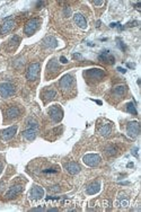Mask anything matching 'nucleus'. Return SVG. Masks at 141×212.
<instances>
[{
  "label": "nucleus",
  "mask_w": 141,
  "mask_h": 212,
  "mask_svg": "<svg viewBox=\"0 0 141 212\" xmlns=\"http://www.w3.org/2000/svg\"><path fill=\"white\" fill-rule=\"evenodd\" d=\"M47 70H51V71L59 70V65H58V62H56V60H52V61L47 65Z\"/></svg>",
  "instance_id": "obj_26"
},
{
  "label": "nucleus",
  "mask_w": 141,
  "mask_h": 212,
  "mask_svg": "<svg viewBox=\"0 0 141 212\" xmlns=\"http://www.w3.org/2000/svg\"><path fill=\"white\" fill-rule=\"evenodd\" d=\"M47 211H50V212H56V211H58V209H56V208H52V209H49Z\"/></svg>",
  "instance_id": "obj_41"
},
{
  "label": "nucleus",
  "mask_w": 141,
  "mask_h": 212,
  "mask_svg": "<svg viewBox=\"0 0 141 212\" xmlns=\"http://www.w3.org/2000/svg\"><path fill=\"white\" fill-rule=\"evenodd\" d=\"M98 60L103 62H107V63H112V65L115 62V58L109 53V50H104L103 52H102V54L98 56Z\"/></svg>",
  "instance_id": "obj_14"
},
{
  "label": "nucleus",
  "mask_w": 141,
  "mask_h": 212,
  "mask_svg": "<svg viewBox=\"0 0 141 212\" xmlns=\"http://www.w3.org/2000/svg\"><path fill=\"white\" fill-rule=\"evenodd\" d=\"M100 191V184L98 182H95V183H91L87 186V189H86V193L89 195H94L96 193Z\"/></svg>",
  "instance_id": "obj_16"
},
{
  "label": "nucleus",
  "mask_w": 141,
  "mask_h": 212,
  "mask_svg": "<svg viewBox=\"0 0 141 212\" xmlns=\"http://www.w3.org/2000/svg\"><path fill=\"white\" fill-rule=\"evenodd\" d=\"M139 25V22L134 21V22H131V23H128V27H132V26H137Z\"/></svg>",
  "instance_id": "obj_31"
},
{
  "label": "nucleus",
  "mask_w": 141,
  "mask_h": 212,
  "mask_svg": "<svg viewBox=\"0 0 141 212\" xmlns=\"http://www.w3.org/2000/svg\"><path fill=\"white\" fill-rule=\"evenodd\" d=\"M105 153L107 156H114V155L118 153V149L114 146H109V147L105 148Z\"/></svg>",
  "instance_id": "obj_24"
},
{
  "label": "nucleus",
  "mask_w": 141,
  "mask_h": 212,
  "mask_svg": "<svg viewBox=\"0 0 141 212\" xmlns=\"http://www.w3.org/2000/svg\"><path fill=\"white\" fill-rule=\"evenodd\" d=\"M40 23H41V22H40V19H37V18H33V19L28 21L26 23V25H25V27H24V33H25L27 36L32 35L33 33H35L38 27H40Z\"/></svg>",
  "instance_id": "obj_3"
},
{
  "label": "nucleus",
  "mask_w": 141,
  "mask_h": 212,
  "mask_svg": "<svg viewBox=\"0 0 141 212\" xmlns=\"http://www.w3.org/2000/svg\"><path fill=\"white\" fill-rule=\"evenodd\" d=\"M128 67H129V68H134V65H131V63H128Z\"/></svg>",
  "instance_id": "obj_43"
},
{
  "label": "nucleus",
  "mask_w": 141,
  "mask_h": 212,
  "mask_svg": "<svg viewBox=\"0 0 141 212\" xmlns=\"http://www.w3.org/2000/svg\"><path fill=\"white\" fill-rule=\"evenodd\" d=\"M116 42H118V45H119V47L121 49V51L125 52V51H126V46H125V44H124L123 42H122V40L118 37V38H116Z\"/></svg>",
  "instance_id": "obj_27"
},
{
  "label": "nucleus",
  "mask_w": 141,
  "mask_h": 212,
  "mask_svg": "<svg viewBox=\"0 0 141 212\" xmlns=\"http://www.w3.org/2000/svg\"><path fill=\"white\" fill-rule=\"evenodd\" d=\"M43 5H44V2H43V1H38V2L36 3V6H37L38 8H40L41 6H43Z\"/></svg>",
  "instance_id": "obj_39"
},
{
  "label": "nucleus",
  "mask_w": 141,
  "mask_h": 212,
  "mask_svg": "<svg viewBox=\"0 0 141 212\" xmlns=\"http://www.w3.org/2000/svg\"><path fill=\"white\" fill-rule=\"evenodd\" d=\"M40 70H41V65H40L38 62L31 63L30 67H28L26 70V79L30 80V81H33V80L37 79Z\"/></svg>",
  "instance_id": "obj_1"
},
{
  "label": "nucleus",
  "mask_w": 141,
  "mask_h": 212,
  "mask_svg": "<svg viewBox=\"0 0 141 212\" xmlns=\"http://www.w3.org/2000/svg\"><path fill=\"white\" fill-rule=\"evenodd\" d=\"M74 59H81V55L78 54V53H76V54H74Z\"/></svg>",
  "instance_id": "obj_38"
},
{
  "label": "nucleus",
  "mask_w": 141,
  "mask_h": 212,
  "mask_svg": "<svg viewBox=\"0 0 141 212\" xmlns=\"http://www.w3.org/2000/svg\"><path fill=\"white\" fill-rule=\"evenodd\" d=\"M72 84H74V77L71 76V75H65L59 81V86L62 91L69 90L71 88Z\"/></svg>",
  "instance_id": "obj_7"
},
{
  "label": "nucleus",
  "mask_w": 141,
  "mask_h": 212,
  "mask_svg": "<svg viewBox=\"0 0 141 212\" xmlns=\"http://www.w3.org/2000/svg\"><path fill=\"white\" fill-rule=\"evenodd\" d=\"M49 115L54 122H60L63 118V111L58 105H53L49 108Z\"/></svg>",
  "instance_id": "obj_4"
},
{
  "label": "nucleus",
  "mask_w": 141,
  "mask_h": 212,
  "mask_svg": "<svg viewBox=\"0 0 141 212\" xmlns=\"http://www.w3.org/2000/svg\"><path fill=\"white\" fill-rule=\"evenodd\" d=\"M86 76L88 77L89 79L100 80L105 76V72L102 69H89L86 71Z\"/></svg>",
  "instance_id": "obj_10"
},
{
  "label": "nucleus",
  "mask_w": 141,
  "mask_h": 212,
  "mask_svg": "<svg viewBox=\"0 0 141 212\" xmlns=\"http://www.w3.org/2000/svg\"><path fill=\"white\" fill-rule=\"evenodd\" d=\"M43 173H58V169H44Z\"/></svg>",
  "instance_id": "obj_33"
},
{
  "label": "nucleus",
  "mask_w": 141,
  "mask_h": 212,
  "mask_svg": "<svg viewBox=\"0 0 141 212\" xmlns=\"http://www.w3.org/2000/svg\"><path fill=\"white\" fill-rule=\"evenodd\" d=\"M132 155L138 158V157H139V155H138V148H134V149H133V150H132Z\"/></svg>",
  "instance_id": "obj_34"
},
{
  "label": "nucleus",
  "mask_w": 141,
  "mask_h": 212,
  "mask_svg": "<svg viewBox=\"0 0 141 212\" xmlns=\"http://www.w3.org/2000/svg\"><path fill=\"white\" fill-rule=\"evenodd\" d=\"M74 19H75V23L80 27V28H86L87 27V22H86L85 17L81 15V14H75L74 15Z\"/></svg>",
  "instance_id": "obj_17"
},
{
  "label": "nucleus",
  "mask_w": 141,
  "mask_h": 212,
  "mask_svg": "<svg viewBox=\"0 0 141 212\" xmlns=\"http://www.w3.org/2000/svg\"><path fill=\"white\" fill-rule=\"evenodd\" d=\"M23 137L26 139L27 141H33V140L36 138V130L32 129V128H28L27 130L23 131Z\"/></svg>",
  "instance_id": "obj_18"
},
{
  "label": "nucleus",
  "mask_w": 141,
  "mask_h": 212,
  "mask_svg": "<svg viewBox=\"0 0 141 212\" xmlns=\"http://www.w3.org/2000/svg\"><path fill=\"white\" fill-rule=\"evenodd\" d=\"M44 208L41 206V208H34V209H31V211H44Z\"/></svg>",
  "instance_id": "obj_35"
},
{
  "label": "nucleus",
  "mask_w": 141,
  "mask_h": 212,
  "mask_svg": "<svg viewBox=\"0 0 141 212\" xmlns=\"http://www.w3.org/2000/svg\"><path fill=\"white\" fill-rule=\"evenodd\" d=\"M50 191H52V192H59L60 191V187H59V186H52V187H50Z\"/></svg>",
  "instance_id": "obj_32"
},
{
  "label": "nucleus",
  "mask_w": 141,
  "mask_h": 212,
  "mask_svg": "<svg viewBox=\"0 0 141 212\" xmlns=\"http://www.w3.org/2000/svg\"><path fill=\"white\" fill-rule=\"evenodd\" d=\"M27 125H30V128H32V129H36L37 128V122L35 120H33V118H30L27 121Z\"/></svg>",
  "instance_id": "obj_28"
},
{
  "label": "nucleus",
  "mask_w": 141,
  "mask_h": 212,
  "mask_svg": "<svg viewBox=\"0 0 141 212\" xmlns=\"http://www.w3.org/2000/svg\"><path fill=\"white\" fill-rule=\"evenodd\" d=\"M19 43H21V37L17 35L12 36V37L10 38V41H9V49H10V50H15Z\"/></svg>",
  "instance_id": "obj_23"
},
{
  "label": "nucleus",
  "mask_w": 141,
  "mask_h": 212,
  "mask_svg": "<svg viewBox=\"0 0 141 212\" xmlns=\"http://www.w3.org/2000/svg\"><path fill=\"white\" fill-rule=\"evenodd\" d=\"M23 191V186L22 185H15V186H12L9 191L6 193V199H12V197H15L16 195H18L21 192Z\"/></svg>",
  "instance_id": "obj_15"
},
{
  "label": "nucleus",
  "mask_w": 141,
  "mask_h": 212,
  "mask_svg": "<svg viewBox=\"0 0 141 212\" xmlns=\"http://www.w3.org/2000/svg\"><path fill=\"white\" fill-rule=\"evenodd\" d=\"M134 7H135V8H137V9H139V8H140V2H137V3H135V5H134Z\"/></svg>",
  "instance_id": "obj_42"
},
{
  "label": "nucleus",
  "mask_w": 141,
  "mask_h": 212,
  "mask_svg": "<svg viewBox=\"0 0 141 212\" xmlns=\"http://www.w3.org/2000/svg\"><path fill=\"white\" fill-rule=\"evenodd\" d=\"M56 96V91L53 90V89H47V90H45L44 93L42 94V97H43V99H44L45 102L53 99Z\"/></svg>",
  "instance_id": "obj_21"
},
{
  "label": "nucleus",
  "mask_w": 141,
  "mask_h": 212,
  "mask_svg": "<svg viewBox=\"0 0 141 212\" xmlns=\"http://www.w3.org/2000/svg\"><path fill=\"white\" fill-rule=\"evenodd\" d=\"M19 114H21V111H19V108H18L17 106H10L6 111V118H8V120L16 118L17 116H19Z\"/></svg>",
  "instance_id": "obj_13"
},
{
  "label": "nucleus",
  "mask_w": 141,
  "mask_h": 212,
  "mask_svg": "<svg viewBox=\"0 0 141 212\" xmlns=\"http://www.w3.org/2000/svg\"><path fill=\"white\" fill-rule=\"evenodd\" d=\"M118 70L119 71H120V72H123V74H125V69H123V68H121V67H119V68H118Z\"/></svg>",
  "instance_id": "obj_40"
},
{
  "label": "nucleus",
  "mask_w": 141,
  "mask_h": 212,
  "mask_svg": "<svg viewBox=\"0 0 141 212\" xmlns=\"http://www.w3.org/2000/svg\"><path fill=\"white\" fill-rule=\"evenodd\" d=\"M120 23H111V25H109V26L112 27V28H114V27H118V25Z\"/></svg>",
  "instance_id": "obj_37"
},
{
  "label": "nucleus",
  "mask_w": 141,
  "mask_h": 212,
  "mask_svg": "<svg viewBox=\"0 0 141 212\" xmlns=\"http://www.w3.org/2000/svg\"><path fill=\"white\" fill-rule=\"evenodd\" d=\"M82 161L84 164L87 166H90V167H95L100 162V157L96 153H88V155H85L84 158H82Z\"/></svg>",
  "instance_id": "obj_5"
},
{
  "label": "nucleus",
  "mask_w": 141,
  "mask_h": 212,
  "mask_svg": "<svg viewBox=\"0 0 141 212\" xmlns=\"http://www.w3.org/2000/svg\"><path fill=\"white\" fill-rule=\"evenodd\" d=\"M126 111L132 115H138V112H137V108H135V105L133 103H129L126 104Z\"/></svg>",
  "instance_id": "obj_25"
},
{
  "label": "nucleus",
  "mask_w": 141,
  "mask_h": 212,
  "mask_svg": "<svg viewBox=\"0 0 141 212\" xmlns=\"http://www.w3.org/2000/svg\"><path fill=\"white\" fill-rule=\"evenodd\" d=\"M100 134L103 137H109V134H111L112 132V127L109 125V124H104L103 127L100 128Z\"/></svg>",
  "instance_id": "obj_22"
},
{
  "label": "nucleus",
  "mask_w": 141,
  "mask_h": 212,
  "mask_svg": "<svg viewBox=\"0 0 141 212\" xmlns=\"http://www.w3.org/2000/svg\"><path fill=\"white\" fill-rule=\"evenodd\" d=\"M91 2L94 3L95 6H102L104 3V1H100V0H94V1H91Z\"/></svg>",
  "instance_id": "obj_30"
},
{
  "label": "nucleus",
  "mask_w": 141,
  "mask_h": 212,
  "mask_svg": "<svg viewBox=\"0 0 141 212\" xmlns=\"http://www.w3.org/2000/svg\"><path fill=\"white\" fill-rule=\"evenodd\" d=\"M128 167H133V164H132V162H130V164H128Z\"/></svg>",
  "instance_id": "obj_46"
},
{
  "label": "nucleus",
  "mask_w": 141,
  "mask_h": 212,
  "mask_svg": "<svg viewBox=\"0 0 141 212\" xmlns=\"http://www.w3.org/2000/svg\"><path fill=\"white\" fill-rule=\"evenodd\" d=\"M60 61H61L62 63H67L68 60H67V58H65V56H61V58H60Z\"/></svg>",
  "instance_id": "obj_36"
},
{
  "label": "nucleus",
  "mask_w": 141,
  "mask_h": 212,
  "mask_svg": "<svg viewBox=\"0 0 141 212\" xmlns=\"http://www.w3.org/2000/svg\"><path fill=\"white\" fill-rule=\"evenodd\" d=\"M95 102H96L98 105H102V102H100V100H95Z\"/></svg>",
  "instance_id": "obj_45"
},
{
  "label": "nucleus",
  "mask_w": 141,
  "mask_h": 212,
  "mask_svg": "<svg viewBox=\"0 0 141 212\" xmlns=\"http://www.w3.org/2000/svg\"><path fill=\"white\" fill-rule=\"evenodd\" d=\"M65 15L67 16V17H69V16L71 15V9L69 8V7H68V6L65 8Z\"/></svg>",
  "instance_id": "obj_29"
},
{
  "label": "nucleus",
  "mask_w": 141,
  "mask_h": 212,
  "mask_svg": "<svg viewBox=\"0 0 141 212\" xmlns=\"http://www.w3.org/2000/svg\"><path fill=\"white\" fill-rule=\"evenodd\" d=\"M65 168H66V171L71 175H76L80 171V166L78 165L77 162H74V161L65 164Z\"/></svg>",
  "instance_id": "obj_12"
},
{
  "label": "nucleus",
  "mask_w": 141,
  "mask_h": 212,
  "mask_svg": "<svg viewBox=\"0 0 141 212\" xmlns=\"http://www.w3.org/2000/svg\"><path fill=\"white\" fill-rule=\"evenodd\" d=\"M126 132L130 138H137L140 133V124L137 121L129 122L128 127H126Z\"/></svg>",
  "instance_id": "obj_6"
},
{
  "label": "nucleus",
  "mask_w": 141,
  "mask_h": 212,
  "mask_svg": "<svg viewBox=\"0 0 141 212\" xmlns=\"http://www.w3.org/2000/svg\"><path fill=\"white\" fill-rule=\"evenodd\" d=\"M125 93H126V86L120 85L113 88V95L116 96V97H122Z\"/></svg>",
  "instance_id": "obj_20"
},
{
  "label": "nucleus",
  "mask_w": 141,
  "mask_h": 212,
  "mask_svg": "<svg viewBox=\"0 0 141 212\" xmlns=\"http://www.w3.org/2000/svg\"><path fill=\"white\" fill-rule=\"evenodd\" d=\"M1 171H2V164L0 162V174H1Z\"/></svg>",
  "instance_id": "obj_44"
},
{
  "label": "nucleus",
  "mask_w": 141,
  "mask_h": 212,
  "mask_svg": "<svg viewBox=\"0 0 141 212\" xmlns=\"http://www.w3.org/2000/svg\"><path fill=\"white\" fill-rule=\"evenodd\" d=\"M43 45L45 47H51V49H54V47L58 46V41L53 36H46V37L43 40Z\"/></svg>",
  "instance_id": "obj_19"
},
{
  "label": "nucleus",
  "mask_w": 141,
  "mask_h": 212,
  "mask_svg": "<svg viewBox=\"0 0 141 212\" xmlns=\"http://www.w3.org/2000/svg\"><path fill=\"white\" fill-rule=\"evenodd\" d=\"M16 132H17V125H12V127L2 130L0 132V137L2 140H10L16 134Z\"/></svg>",
  "instance_id": "obj_9"
},
{
  "label": "nucleus",
  "mask_w": 141,
  "mask_h": 212,
  "mask_svg": "<svg viewBox=\"0 0 141 212\" xmlns=\"http://www.w3.org/2000/svg\"><path fill=\"white\" fill-rule=\"evenodd\" d=\"M15 86L10 83H1L0 84V96L2 98H7L15 94Z\"/></svg>",
  "instance_id": "obj_2"
},
{
  "label": "nucleus",
  "mask_w": 141,
  "mask_h": 212,
  "mask_svg": "<svg viewBox=\"0 0 141 212\" xmlns=\"http://www.w3.org/2000/svg\"><path fill=\"white\" fill-rule=\"evenodd\" d=\"M44 196V190L41 186H34L30 192V197L32 200H40Z\"/></svg>",
  "instance_id": "obj_11"
},
{
  "label": "nucleus",
  "mask_w": 141,
  "mask_h": 212,
  "mask_svg": "<svg viewBox=\"0 0 141 212\" xmlns=\"http://www.w3.org/2000/svg\"><path fill=\"white\" fill-rule=\"evenodd\" d=\"M15 27V22L12 19V17H8L3 21L2 25L0 26V35H5L8 34L9 32H12V30Z\"/></svg>",
  "instance_id": "obj_8"
}]
</instances>
